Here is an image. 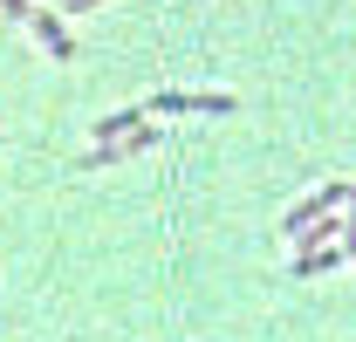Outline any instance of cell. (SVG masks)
Listing matches in <instances>:
<instances>
[{
    "label": "cell",
    "instance_id": "cell-1",
    "mask_svg": "<svg viewBox=\"0 0 356 342\" xmlns=\"http://www.w3.org/2000/svg\"><path fill=\"white\" fill-rule=\"evenodd\" d=\"M144 110L151 117H233L240 96H226V89H158Z\"/></svg>",
    "mask_w": 356,
    "mask_h": 342
},
{
    "label": "cell",
    "instance_id": "cell-2",
    "mask_svg": "<svg viewBox=\"0 0 356 342\" xmlns=\"http://www.w3.org/2000/svg\"><path fill=\"white\" fill-rule=\"evenodd\" d=\"M151 144H158V130H124V137H103V144H89L83 151V171H110V165H131L137 151H151Z\"/></svg>",
    "mask_w": 356,
    "mask_h": 342
},
{
    "label": "cell",
    "instance_id": "cell-3",
    "mask_svg": "<svg viewBox=\"0 0 356 342\" xmlns=\"http://www.w3.org/2000/svg\"><path fill=\"white\" fill-rule=\"evenodd\" d=\"M28 35H35V42H42L48 55H55V62H76V35L62 28V14H48V7H35V14H28Z\"/></svg>",
    "mask_w": 356,
    "mask_h": 342
},
{
    "label": "cell",
    "instance_id": "cell-4",
    "mask_svg": "<svg viewBox=\"0 0 356 342\" xmlns=\"http://www.w3.org/2000/svg\"><path fill=\"white\" fill-rule=\"evenodd\" d=\"M137 124H151V110H144V103L110 110V117H96V144H103V137H124V130H137Z\"/></svg>",
    "mask_w": 356,
    "mask_h": 342
},
{
    "label": "cell",
    "instance_id": "cell-5",
    "mask_svg": "<svg viewBox=\"0 0 356 342\" xmlns=\"http://www.w3.org/2000/svg\"><path fill=\"white\" fill-rule=\"evenodd\" d=\"M89 7H96V0H69V14H89Z\"/></svg>",
    "mask_w": 356,
    "mask_h": 342
},
{
    "label": "cell",
    "instance_id": "cell-6",
    "mask_svg": "<svg viewBox=\"0 0 356 342\" xmlns=\"http://www.w3.org/2000/svg\"><path fill=\"white\" fill-rule=\"evenodd\" d=\"M343 247H350V260H356V226H350V233H343Z\"/></svg>",
    "mask_w": 356,
    "mask_h": 342
}]
</instances>
